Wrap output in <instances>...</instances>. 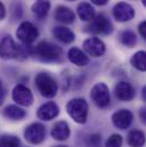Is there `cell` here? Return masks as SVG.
<instances>
[{"mask_svg": "<svg viewBox=\"0 0 146 147\" xmlns=\"http://www.w3.org/2000/svg\"><path fill=\"white\" fill-rule=\"evenodd\" d=\"M36 58L43 62H55L58 61L63 55V49L57 45H54L48 41H42L36 45L32 50Z\"/></svg>", "mask_w": 146, "mask_h": 147, "instance_id": "1", "label": "cell"}, {"mask_svg": "<svg viewBox=\"0 0 146 147\" xmlns=\"http://www.w3.org/2000/svg\"><path fill=\"white\" fill-rule=\"evenodd\" d=\"M36 87L40 95L45 98H53L58 91V86L55 79L45 72H41L36 76Z\"/></svg>", "mask_w": 146, "mask_h": 147, "instance_id": "2", "label": "cell"}, {"mask_svg": "<svg viewBox=\"0 0 146 147\" xmlns=\"http://www.w3.org/2000/svg\"><path fill=\"white\" fill-rule=\"evenodd\" d=\"M68 114L79 124L86 123L88 119V104L83 98H73L66 104Z\"/></svg>", "mask_w": 146, "mask_h": 147, "instance_id": "3", "label": "cell"}, {"mask_svg": "<svg viewBox=\"0 0 146 147\" xmlns=\"http://www.w3.org/2000/svg\"><path fill=\"white\" fill-rule=\"evenodd\" d=\"M26 57V51L18 45L15 43L10 36L5 37L0 42V57L3 59H14Z\"/></svg>", "mask_w": 146, "mask_h": 147, "instance_id": "4", "label": "cell"}, {"mask_svg": "<svg viewBox=\"0 0 146 147\" xmlns=\"http://www.w3.org/2000/svg\"><path fill=\"white\" fill-rule=\"evenodd\" d=\"M86 29L88 32H91L95 34L107 36L113 32V24L104 14H98L90 21V23L86 26Z\"/></svg>", "mask_w": 146, "mask_h": 147, "instance_id": "5", "label": "cell"}, {"mask_svg": "<svg viewBox=\"0 0 146 147\" xmlns=\"http://www.w3.org/2000/svg\"><path fill=\"white\" fill-rule=\"evenodd\" d=\"M90 97H91L93 102L98 107H101V109L107 107L110 105V102H111L109 87L103 82L96 83L90 91Z\"/></svg>", "mask_w": 146, "mask_h": 147, "instance_id": "6", "label": "cell"}, {"mask_svg": "<svg viewBox=\"0 0 146 147\" xmlns=\"http://www.w3.org/2000/svg\"><path fill=\"white\" fill-rule=\"evenodd\" d=\"M16 37L25 45H30L39 37V31L31 22H22L16 31Z\"/></svg>", "mask_w": 146, "mask_h": 147, "instance_id": "7", "label": "cell"}, {"mask_svg": "<svg viewBox=\"0 0 146 147\" xmlns=\"http://www.w3.org/2000/svg\"><path fill=\"white\" fill-rule=\"evenodd\" d=\"M24 137L30 144H41L46 138V128L41 123H32L28 128H25Z\"/></svg>", "mask_w": 146, "mask_h": 147, "instance_id": "8", "label": "cell"}, {"mask_svg": "<svg viewBox=\"0 0 146 147\" xmlns=\"http://www.w3.org/2000/svg\"><path fill=\"white\" fill-rule=\"evenodd\" d=\"M11 97L17 105L21 106H31L33 104V95L31 90L24 84H17L13 89Z\"/></svg>", "mask_w": 146, "mask_h": 147, "instance_id": "9", "label": "cell"}, {"mask_svg": "<svg viewBox=\"0 0 146 147\" xmlns=\"http://www.w3.org/2000/svg\"><path fill=\"white\" fill-rule=\"evenodd\" d=\"M83 49L84 51L93 57H101L105 53V43L99 38L93 37L88 38L83 41Z\"/></svg>", "mask_w": 146, "mask_h": 147, "instance_id": "10", "label": "cell"}, {"mask_svg": "<svg viewBox=\"0 0 146 147\" xmlns=\"http://www.w3.org/2000/svg\"><path fill=\"white\" fill-rule=\"evenodd\" d=\"M113 16L118 22H128L134 18L135 9L127 2H118L113 7Z\"/></svg>", "mask_w": 146, "mask_h": 147, "instance_id": "11", "label": "cell"}, {"mask_svg": "<svg viewBox=\"0 0 146 147\" xmlns=\"http://www.w3.org/2000/svg\"><path fill=\"white\" fill-rule=\"evenodd\" d=\"M114 92L118 99L122 102H130L135 98L136 91L131 83L127 81H120L114 87Z\"/></svg>", "mask_w": 146, "mask_h": 147, "instance_id": "12", "label": "cell"}, {"mask_svg": "<svg viewBox=\"0 0 146 147\" xmlns=\"http://www.w3.org/2000/svg\"><path fill=\"white\" fill-rule=\"evenodd\" d=\"M134 120V114L129 110H120L116 111L112 115V122L113 124L121 130H126L130 127Z\"/></svg>", "mask_w": 146, "mask_h": 147, "instance_id": "13", "label": "cell"}, {"mask_svg": "<svg viewBox=\"0 0 146 147\" xmlns=\"http://www.w3.org/2000/svg\"><path fill=\"white\" fill-rule=\"evenodd\" d=\"M59 114V107L54 102H48L43 105H41L38 110V117L43 121H50L54 120Z\"/></svg>", "mask_w": 146, "mask_h": 147, "instance_id": "14", "label": "cell"}, {"mask_svg": "<svg viewBox=\"0 0 146 147\" xmlns=\"http://www.w3.org/2000/svg\"><path fill=\"white\" fill-rule=\"evenodd\" d=\"M51 137L56 140H59V142H63V140H66L69 137H70V127L69 124L65 122V121H59L57 122L53 129H51Z\"/></svg>", "mask_w": 146, "mask_h": 147, "instance_id": "15", "label": "cell"}, {"mask_svg": "<svg viewBox=\"0 0 146 147\" xmlns=\"http://www.w3.org/2000/svg\"><path fill=\"white\" fill-rule=\"evenodd\" d=\"M55 20L63 24H71L75 20V15L71 8L66 6H58L55 10Z\"/></svg>", "mask_w": 146, "mask_h": 147, "instance_id": "16", "label": "cell"}, {"mask_svg": "<svg viewBox=\"0 0 146 147\" xmlns=\"http://www.w3.org/2000/svg\"><path fill=\"white\" fill-rule=\"evenodd\" d=\"M68 57L70 59V62L73 63L76 66H86L89 63V57L79 48L72 47L69 53H68Z\"/></svg>", "mask_w": 146, "mask_h": 147, "instance_id": "17", "label": "cell"}, {"mask_svg": "<svg viewBox=\"0 0 146 147\" xmlns=\"http://www.w3.org/2000/svg\"><path fill=\"white\" fill-rule=\"evenodd\" d=\"M53 34L57 40L62 41L63 43H71L75 39V34L69 28H64V26H56L53 30Z\"/></svg>", "mask_w": 146, "mask_h": 147, "instance_id": "18", "label": "cell"}, {"mask_svg": "<svg viewBox=\"0 0 146 147\" xmlns=\"http://www.w3.org/2000/svg\"><path fill=\"white\" fill-rule=\"evenodd\" d=\"M76 13L79 17L84 22H90L96 16L95 8L88 2H81L76 8Z\"/></svg>", "mask_w": 146, "mask_h": 147, "instance_id": "19", "label": "cell"}, {"mask_svg": "<svg viewBox=\"0 0 146 147\" xmlns=\"http://www.w3.org/2000/svg\"><path fill=\"white\" fill-rule=\"evenodd\" d=\"M50 10V2L48 0H36L32 5V11L36 18L43 20Z\"/></svg>", "mask_w": 146, "mask_h": 147, "instance_id": "20", "label": "cell"}, {"mask_svg": "<svg viewBox=\"0 0 146 147\" xmlns=\"http://www.w3.org/2000/svg\"><path fill=\"white\" fill-rule=\"evenodd\" d=\"M127 142L130 147H143L145 144V135L138 129L130 130L127 137Z\"/></svg>", "mask_w": 146, "mask_h": 147, "instance_id": "21", "label": "cell"}, {"mask_svg": "<svg viewBox=\"0 0 146 147\" xmlns=\"http://www.w3.org/2000/svg\"><path fill=\"white\" fill-rule=\"evenodd\" d=\"M3 115L7 117V119H10V120H22V119H24L25 117V115H26V112L23 110V109H21V107H18V106H16V105H8L7 107H5V110H3Z\"/></svg>", "mask_w": 146, "mask_h": 147, "instance_id": "22", "label": "cell"}, {"mask_svg": "<svg viewBox=\"0 0 146 147\" xmlns=\"http://www.w3.org/2000/svg\"><path fill=\"white\" fill-rule=\"evenodd\" d=\"M130 63H131V65H132L136 70L144 72V71L146 70V54H145V51L139 50V51L135 53V54L132 55L131 59H130Z\"/></svg>", "mask_w": 146, "mask_h": 147, "instance_id": "23", "label": "cell"}, {"mask_svg": "<svg viewBox=\"0 0 146 147\" xmlns=\"http://www.w3.org/2000/svg\"><path fill=\"white\" fill-rule=\"evenodd\" d=\"M120 40L122 42L123 46L128 47V48H132L136 46L137 43V37H136V33L131 30H124L121 36H120Z\"/></svg>", "mask_w": 146, "mask_h": 147, "instance_id": "24", "label": "cell"}, {"mask_svg": "<svg viewBox=\"0 0 146 147\" xmlns=\"http://www.w3.org/2000/svg\"><path fill=\"white\" fill-rule=\"evenodd\" d=\"M21 142L13 135H2L0 137V147H20Z\"/></svg>", "mask_w": 146, "mask_h": 147, "instance_id": "25", "label": "cell"}, {"mask_svg": "<svg viewBox=\"0 0 146 147\" xmlns=\"http://www.w3.org/2000/svg\"><path fill=\"white\" fill-rule=\"evenodd\" d=\"M122 146V137L120 135H112L106 140L105 147H121Z\"/></svg>", "mask_w": 146, "mask_h": 147, "instance_id": "26", "label": "cell"}, {"mask_svg": "<svg viewBox=\"0 0 146 147\" xmlns=\"http://www.w3.org/2000/svg\"><path fill=\"white\" fill-rule=\"evenodd\" d=\"M102 137L98 134H93L87 138V146L88 147H101Z\"/></svg>", "mask_w": 146, "mask_h": 147, "instance_id": "27", "label": "cell"}, {"mask_svg": "<svg viewBox=\"0 0 146 147\" xmlns=\"http://www.w3.org/2000/svg\"><path fill=\"white\" fill-rule=\"evenodd\" d=\"M11 14H13V17L15 20L21 17V15H22V5L20 2H15L11 6Z\"/></svg>", "mask_w": 146, "mask_h": 147, "instance_id": "28", "label": "cell"}, {"mask_svg": "<svg viewBox=\"0 0 146 147\" xmlns=\"http://www.w3.org/2000/svg\"><path fill=\"white\" fill-rule=\"evenodd\" d=\"M138 31H139V33H141V36L146 39V22L145 21H143L141 24H139V26H138Z\"/></svg>", "mask_w": 146, "mask_h": 147, "instance_id": "29", "label": "cell"}, {"mask_svg": "<svg viewBox=\"0 0 146 147\" xmlns=\"http://www.w3.org/2000/svg\"><path fill=\"white\" fill-rule=\"evenodd\" d=\"M6 17V7L5 5L0 1V21H2Z\"/></svg>", "mask_w": 146, "mask_h": 147, "instance_id": "30", "label": "cell"}, {"mask_svg": "<svg viewBox=\"0 0 146 147\" xmlns=\"http://www.w3.org/2000/svg\"><path fill=\"white\" fill-rule=\"evenodd\" d=\"M90 1L93 3H95V5H97V6H104V5L107 3L109 0H90Z\"/></svg>", "mask_w": 146, "mask_h": 147, "instance_id": "31", "label": "cell"}, {"mask_svg": "<svg viewBox=\"0 0 146 147\" xmlns=\"http://www.w3.org/2000/svg\"><path fill=\"white\" fill-rule=\"evenodd\" d=\"M3 98H5V90H3L2 83H1V81H0V105H1L2 102H3Z\"/></svg>", "mask_w": 146, "mask_h": 147, "instance_id": "32", "label": "cell"}, {"mask_svg": "<svg viewBox=\"0 0 146 147\" xmlns=\"http://www.w3.org/2000/svg\"><path fill=\"white\" fill-rule=\"evenodd\" d=\"M139 113H141V120H142V122H143V123H145V121H146V112H145V109H142Z\"/></svg>", "mask_w": 146, "mask_h": 147, "instance_id": "33", "label": "cell"}, {"mask_svg": "<svg viewBox=\"0 0 146 147\" xmlns=\"http://www.w3.org/2000/svg\"><path fill=\"white\" fill-rule=\"evenodd\" d=\"M146 87H144V88H143V99H144V100H145L146 99Z\"/></svg>", "mask_w": 146, "mask_h": 147, "instance_id": "34", "label": "cell"}, {"mask_svg": "<svg viewBox=\"0 0 146 147\" xmlns=\"http://www.w3.org/2000/svg\"><path fill=\"white\" fill-rule=\"evenodd\" d=\"M55 147H68V146H63V145H58V146H55Z\"/></svg>", "mask_w": 146, "mask_h": 147, "instance_id": "35", "label": "cell"}, {"mask_svg": "<svg viewBox=\"0 0 146 147\" xmlns=\"http://www.w3.org/2000/svg\"><path fill=\"white\" fill-rule=\"evenodd\" d=\"M143 5H144V6L146 5V0H143Z\"/></svg>", "mask_w": 146, "mask_h": 147, "instance_id": "36", "label": "cell"}, {"mask_svg": "<svg viewBox=\"0 0 146 147\" xmlns=\"http://www.w3.org/2000/svg\"><path fill=\"white\" fill-rule=\"evenodd\" d=\"M69 1H74V0H69Z\"/></svg>", "mask_w": 146, "mask_h": 147, "instance_id": "37", "label": "cell"}]
</instances>
